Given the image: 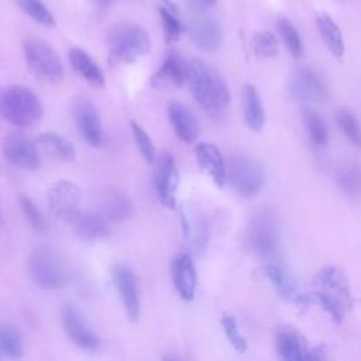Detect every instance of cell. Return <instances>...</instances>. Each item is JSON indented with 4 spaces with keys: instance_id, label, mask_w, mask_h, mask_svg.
I'll return each instance as SVG.
<instances>
[{
    "instance_id": "74e56055",
    "label": "cell",
    "mask_w": 361,
    "mask_h": 361,
    "mask_svg": "<svg viewBox=\"0 0 361 361\" xmlns=\"http://www.w3.org/2000/svg\"><path fill=\"white\" fill-rule=\"evenodd\" d=\"M251 47L258 58H274L278 54L279 42L269 31H259L252 37Z\"/></svg>"
},
{
    "instance_id": "4fadbf2b",
    "label": "cell",
    "mask_w": 361,
    "mask_h": 361,
    "mask_svg": "<svg viewBox=\"0 0 361 361\" xmlns=\"http://www.w3.org/2000/svg\"><path fill=\"white\" fill-rule=\"evenodd\" d=\"M1 152L7 162L23 169L34 171L41 164L35 141L21 133L8 134L3 141Z\"/></svg>"
},
{
    "instance_id": "d590c367",
    "label": "cell",
    "mask_w": 361,
    "mask_h": 361,
    "mask_svg": "<svg viewBox=\"0 0 361 361\" xmlns=\"http://www.w3.org/2000/svg\"><path fill=\"white\" fill-rule=\"evenodd\" d=\"M338 186L350 196H357L360 192V171L355 162L345 164L338 168L336 175Z\"/></svg>"
},
{
    "instance_id": "484cf974",
    "label": "cell",
    "mask_w": 361,
    "mask_h": 361,
    "mask_svg": "<svg viewBox=\"0 0 361 361\" xmlns=\"http://www.w3.org/2000/svg\"><path fill=\"white\" fill-rule=\"evenodd\" d=\"M69 62L73 71L82 76L89 85L94 87H103L106 83L104 75L94 59L82 48H72L69 51Z\"/></svg>"
},
{
    "instance_id": "f546056e",
    "label": "cell",
    "mask_w": 361,
    "mask_h": 361,
    "mask_svg": "<svg viewBox=\"0 0 361 361\" xmlns=\"http://www.w3.org/2000/svg\"><path fill=\"white\" fill-rule=\"evenodd\" d=\"M159 16H161L165 38L168 41H176L183 31V25L179 18V11L176 6L171 0H161Z\"/></svg>"
},
{
    "instance_id": "4dcf8cb0",
    "label": "cell",
    "mask_w": 361,
    "mask_h": 361,
    "mask_svg": "<svg viewBox=\"0 0 361 361\" xmlns=\"http://www.w3.org/2000/svg\"><path fill=\"white\" fill-rule=\"evenodd\" d=\"M0 351L10 358H21L24 354L23 336L8 323H0Z\"/></svg>"
},
{
    "instance_id": "d6986e66",
    "label": "cell",
    "mask_w": 361,
    "mask_h": 361,
    "mask_svg": "<svg viewBox=\"0 0 361 361\" xmlns=\"http://www.w3.org/2000/svg\"><path fill=\"white\" fill-rule=\"evenodd\" d=\"M166 111L176 137L186 144H192L200 133V126L196 116L178 100L169 102Z\"/></svg>"
},
{
    "instance_id": "e575fe53",
    "label": "cell",
    "mask_w": 361,
    "mask_h": 361,
    "mask_svg": "<svg viewBox=\"0 0 361 361\" xmlns=\"http://www.w3.org/2000/svg\"><path fill=\"white\" fill-rule=\"evenodd\" d=\"M303 118H305V124H306V128H307L312 142L317 147L326 145L327 138H329V131H327L326 121L323 120V117L317 111L307 109L303 114Z\"/></svg>"
},
{
    "instance_id": "30bf717a",
    "label": "cell",
    "mask_w": 361,
    "mask_h": 361,
    "mask_svg": "<svg viewBox=\"0 0 361 361\" xmlns=\"http://www.w3.org/2000/svg\"><path fill=\"white\" fill-rule=\"evenodd\" d=\"M292 97L302 103H323L329 97L324 79L310 68H299L289 78Z\"/></svg>"
},
{
    "instance_id": "603a6c76",
    "label": "cell",
    "mask_w": 361,
    "mask_h": 361,
    "mask_svg": "<svg viewBox=\"0 0 361 361\" xmlns=\"http://www.w3.org/2000/svg\"><path fill=\"white\" fill-rule=\"evenodd\" d=\"M275 348L281 358L288 361H300L306 360L309 347L296 329L290 326H282L276 330L275 334Z\"/></svg>"
},
{
    "instance_id": "836d02e7",
    "label": "cell",
    "mask_w": 361,
    "mask_h": 361,
    "mask_svg": "<svg viewBox=\"0 0 361 361\" xmlns=\"http://www.w3.org/2000/svg\"><path fill=\"white\" fill-rule=\"evenodd\" d=\"M276 28L279 32L281 39L283 41L285 47L288 48V51L295 56V58H300L303 54V45H302V39L299 32L296 31L295 25L285 17H281L276 21Z\"/></svg>"
},
{
    "instance_id": "7c38bea8",
    "label": "cell",
    "mask_w": 361,
    "mask_h": 361,
    "mask_svg": "<svg viewBox=\"0 0 361 361\" xmlns=\"http://www.w3.org/2000/svg\"><path fill=\"white\" fill-rule=\"evenodd\" d=\"M96 209L109 223H121L134 214V204L128 195L111 186H103L96 192Z\"/></svg>"
},
{
    "instance_id": "8d00e7d4",
    "label": "cell",
    "mask_w": 361,
    "mask_h": 361,
    "mask_svg": "<svg viewBox=\"0 0 361 361\" xmlns=\"http://www.w3.org/2000/svg\"><path fill=\"white\" fill-rule=\"evenodd\" d=\"M20 8L35 23L44 27H54L55 18L41 0H17Z\"/></svg>"
},
{
    "instance_id": "ab89813d",
    "label": "cell",
    "mask_w": 361,
    "mask_h": 361,
    "mask_svg": "<svg viewBox=\"0 0 361 361\" xmlns=\"http://www.w3.org/2000/svg\"><path fill=\"white\" fill-rule=\"evenodd\" d=\"M130 127H131L133 137L137 142V147H138L141 155L144 157V159L147 162L152 164L155 161V157H157V149H155V145H154L151 137L137 121H131Z\"/></svg>"
},
{
    "instance_id": "6da1fadb",
    "label": "cell",
    "mask_w": 361,
    "mask_h": 361,
    "mask_svg": "<svg viewBox=\"0 0 361 361\" xmlns=\"http://www.w3.org/2000/svg\"><path fill=\"white\" fill-rule=\"evenodd\" d=\"M190 92L202 109L210 113L226 110L231 102L224 79L204 61H186V78Z\"/></svg>"
},
{
    "instance_id": "8992f818",
    "label": "cell",
    "mask_w": 361,
    "mask_h": 361,
    "mask_svg": "<svg viewBox=\"0 0 361 361\" xmlns=\"http://www.w3.org/2000/svg\"><path fill=\"white\" fill-rule=\"evenodd\" d=\"M245 247L255 255L271 257L279 245V231L274 214L268 210L255 213L244 231Z\"/></svg>"
},
{
    "instance_id": "ac0fdd59",
    "label": "cell",
    "mask_w": 361,
    "mask_h": 361,
    "mask_svg": "<svg viewBox=\"0 0 361 361\" xmlns=\"http://www.w3.org/2000/svg\"><path fill=\"white\" fill-rule=\"evenodd\" d=\"M68 221L75 234L85 241H97L110 235V224L99 212L78 210Z\"/></svg>"
},
{
    "instance_id": "277c9868",
    "label": "cell",
    "mask_w": 361,
    "mask_h": 361,
    "mask_svg": "<svg viewBox=\"0 0 361 361\" xmlns=\"http://www.w3.org/2000/svg\"><path fill=\"white\" fill-rule=\"evenodd\" d=\"M226 180L241 196H255L264 186L265 172L258 159L245 154L233 155L226 166Z\"/></svg>"
},
{
    "instance_id": "9c48e42d",
    "label": "cell",
    "mask_w": 361,
    "mask_h": 361,
    "mask_svg": "<svg viewBox=\"0 0 361 361\" xmlns=\"http://www.w3.org/2000/svg\"><path fill=\"white\" fill-rule=\"evenodd\" d=\"M154 188L162 206L176 207V195L179 189V171L171 154L162 152L155 157Z\"/></svg>"
},
{
    "instance_id": "9a60e30c",
    "label": "cell",
    "mask_w": 361,
    "mask_h": 361,
    "mask_svg": "<svg viewBox=\"0 0 361 361\" xmlns=\"http://www.w3.org/2000/svg\"><path fill=\"white\" fill-rule=\"evenodd\" d=\"M61 322L69 340L83 350H96L100 345L97 334L89 327L83 316L73 306H65L61 312Z\"/></svg>"
},
{
    "instance_id": "ffe728a7",
    "label": "cell",
    "mask_w": 361,
    "mask_h": 361,
    "mask_svg": "<svg viewBox=\"0 0 361 361\" xmlns=\"http://www.w3.org/2000/svg\"><path fill=\"white\" fill-rule=\"evenodd\" d=\"M186 78V61L175 51H171L162 61L158 71L151 79V85L155 89L180 87Z\"/></svg>"
},
{
    "instance_id": "7402d4cb",
    "label": "cell",
    "mask_w": 361,
    "mask_h": 361,
    "mask_svg": "<svg viewBox=\"0 0 361 361\" xmlns=\"http://www.w3.org/2000/svg\"><path fill=\"white\" fill-rule=\"evenodd\" d=\"M199 166L212 178V180L223 188L226 183V162L220 149L210 142H200L195 148Z\"/></svg>"
},
{
    "instance_id": "5bb4252c",
    "label": "cell",
    "mask_w": 361,
    "mask_h": 361,
    "mask_svg": "<svg viewBox=\"0 0 361 361\" xmlns=\"http://www.w3.org/2000/svg\"><path fill=\"white\" fill-rule=\"evenodd\" d=\"M72 114L75 124L85 141L92 147H99L103 138V128L99 111L92 100L78 97L72 104Z\"/></svg>"
},
{
    "instance_id": "4316f807",
    "label": "cell",
    "mask_w": 361,
    "mask_h": 361,
    "mask_svg": "<svg viewBox=\"0 0 361 361\" xmlns=\"http://www.w3.org/2000/svg\"><path fill=\"white\" fill-rule=\"evenodd\" d=\"M35 144L39 149H42L47 155L59 159V161H65V162H71L75 159V148L73 145L61 134L55 133V131H45L41 133L37 140Z\"/></svg>"
},
{
    "instance_id": "ee69618b",
    "label": "cell",
    "mask_w": 361,
    "mask_h": 361,
    "mask_svg": "<svg viewBox=\"0 0 361 361\" xmlns=\"http://www.w3.org/2000/svg\"><path fill=\"white\" fill-rule=\"evenodd\" d=\"M0 354H1V351H0Z\"/></svg>"
},
{
    "instance_id": "8fae6325",
    "label": "cell",
    "mask_w": 361,
    "mask_h": 361,
    "mask_svg": "<svg viewBox=\"0 0 361 361\" xmlns=\"http://www.w3.org/2000/svg\"><path fill=\"white\" fill-rule=\"evenodd\" d=\"M47 200L49 212L55 217L68 221L79 210L82 192L73 182L61 179L49 186Z\"/></svg>"
},
{
    "instance_id": "83f0119b",
    "label": "cell",
    "mask_w": 361,
    "mask_h": 361,
    "mask_svg": "<svg viewBox=\"0 0 361 361\" xmlns=\"http://www.w3.org/2000/svg\"><path fill=\"white\" fill-rule=\"evenodd\" d=\"M264 274L267 279L274 285L278 295L283 299H292L295 296L296 283L292 274L279 262L271 261L265 265Z\"/></svg>"
},
{
    "instance_id": "cb8c5ba5",
    "label": "cell",
    "mask_w": 361,
    "mask_h": 361,
    "mask_svg": "<svg viewBox=\"0 0 361 361\" xmlns=\"http://www.w3.org/2000/svg\"><path fill=\"white\" fill-rule=\"evenodd\" d=\"M317 283L322 286L323 290H327L338 298H341L348 307L351 309L354 305L353 292L350 288V282L344 271L334 265H327L319 271L316 275Z\"/></svg>"
},
{
    "instance_id": "f1b7e54d",
    "label": "cell",
    "mask_w": 361,
    "mask_h": 361,
    "mask_svg": "<svg viewBox=\"0 0 361 361\" xmlns=\"http://www.w3.org/2000/svg\"><path fill=\"white\" fill-rule=\"evenodd\" d=\"M316 23H317L320 37H322L324 45L327 47V49L336 58H341L344 55V41H343V35H341L338 25L326 13L317 14Z\"/></svg>"
},
{
    "instance_id": "1f68e13d",
    "label": "cell",
    "mask_w": 361,
    "mask_h": 361,
    "mask_svg": "<svg viewBox=\"0 0 361 361\" xmlns=\"http://www.w3.org/2000/svg\"><path fill=\"white\" fill-rule=\"evenodd\" d=\"M334 118L344 137L354 145L360 144V123L355 113L347 107L340 106L334 111Z\"/></svg>"
},
{
    "instance_id": "ba28073f",
    "label": "cell",
    "mask_w": 361,
    "mask_h": 361,
    "mask_svg": "<svg viewBox=\"0 0 361 361\" xmlns=\"http://www.w3.org/2000/svg\"><path fill=\"white\" fill-rule=\"evenodd\" d=\"M190 7L193 10L188 24L190 39L202 51H216L223 41V30L220 23L207 11V6L192 3Z\"/></svg>"
},
{
    "instance_id": "e0dca14e",
    "label": "cell",
    "mask_w": 361,
    "mask_h": 361,
    "mask_svg": "<svg viewBox=\"0 0 361 361\" xmlns=\"http://www.w3.org/2000/svg\"><path fill=\"white\" fill-rule=\"evenodd\" d=\"M171 274H172V282L178 292V295L185 302H192L196 295V286H197V276L195 264L189 254L179 252L172 259L171 265Z\"/></svg>"
},
{
    "instance_id": "7bdbcfd3",
    "label": "cell",
    "mask_w": 361,
    "mask_h": 361,
    "mask_svg": "<svg viewBox=\"0 0 361 361\" xmlns=\"http://www.w3.org/2000/svg\"><path fill=\"white\" fill-rule=\"evenodd\" d=\"M97 6H109V4H111L114 0H93Z\"/></svg>"
},
{
    "instance_id": "7a4b0ae2",
    "label": "cell",
    "mask_w": 361,
    "mask_h": 361,
    "mask_svg": "<svg viewBox=\"0 0 361 361\" xmlns=\"http://www.w3.org/2000/svg\"><path fill=\"white\" fill-rule=\"evenodd\" d=\"M0 116L16 127H28L42 116V104L37 94L21 85L0 89Z\"/></svg>"
},
{
    "instance_id": "f35d334b",
    "label": "cell",
    "mask_w": 361,
    "mask_h": 361,
    "mask_svg": "<svg viewBox=\"0 0 361 361\" xmlns=\"http://www.w3.org/2000/svg\"><path fill=\"white\" fill-rule=\"evenodd\" d=\"M18 202H20V207H21L27 221L30 223V226L37 233H44L47 230V220L44 217V214L41 213V210L37 207V204L25 195H20Z\"/></svg>"
},
{
    "instance_id": "d4e9b609",
    "label": "cell",
    "mask_w": 361,
    "mask_h": 361,
    "mask_svg": "<svg viewBox=\"0 0 361 361\" xmlns=\"http://www.w3.org/2000/svg\"><path fill=\"white\" fill-rule=\"evenodd\" d=\"M241 102L247 127L255 133H259L265 124V110L261 96L254 85H244L241 92Z\"/></svg>"
},
{
    "instance_id": "44dd1931",
    "label": "cell",
    "mask_w": 361,
    "mask_h": 361,
    "mask_svg": "<svg viewBox=\"0 0 361 361\" xmlns=\"http://www.w3.org/2000/svg\"><path fill=\"white\" fill-rule=\"evenodd\" d=\"M185 238L193 251L199 252L206 247L209 238V224L203 213L196 207H183L180 213Z\"/></svg>"
},
{
    "instance_id": "2e32d148",
    "label": "cell",
    "mask_w": 361,
    "mask_h": 361,
    "mask_svg": "<svg viewBox=\"0 0 361 361\" xmlns=\"http://www.w3.org/2000/svg\"><path fill=\"white\" fill-rule=\"evenodd\" d=\"M114 285L117 288L118 296L121 299L123 307L127 313L130 322H137L140 317L141 303H140V290L134 274L124 265H117L113 272Z\"/></svg>"
},
{
    "instance_id": "52a82bcc",
    "label": "cell",
    "mask_w": 361,
    "mask_h": 361,
    "mask_svg": "<svg viewBox=\"0 0 361 361\" xmlns=\"http://www.w3.org/2000/svg\"><path fill=\"white\" fill-rule=\"evenodd\" d=\"M24 56L28 69L39 79L56 83L63 76L62 62L55 49L47 42L31 38L24 44Z\"/></svg>"
},
{
    "instance_id": "60d3db41",
    "label": "cell",
    "mask_w": 361,
    "mask_h": 361,
    "mask_svg": "<svg viewBox=\"0 0 361 361\" xmlns=\"http://www.w3.org/2000/svg\"><path fill=\"white\" fill-rule=\"evenodd\" d=\"M221 327H223V331L227 336L230 344L233 345V348L238 353H245L247 341H245L235 319L231 314H224L221 317Z\"/></svg>"
},
{
    "instance_id": "5b68a950",
    "label": "cell",
    "mask_w": 361,
    "mask_h": 361,
    "mask_svg": "<svg viewBox=\"0 0 361 361\" xmlns=\"http://www.w3.org/2000/svg\"><path fill=\"white\" fill-rule=\"evenodd\" d=\"M32 281L44 289H61L68 282V269L62 258L52 248H37L28 261Z\"/></svg>"
},
{
    "instance_id": "d6a6232c",
    "label": "cell",
    "mask_w": 361,
    "mask_h": 361,
    "mask_svg": "<svg viewBox=\"0 0 361 361\" xmlns=\"http://www.w3.org/2000/svg\"><path fill=\"white\" fill-rule=\"evenodd\" d=\"M313 298L320 305V307L326 313L330 314V317L333 319L334 323H337V324L343 323V320L345 317V313L350 307L341 298H338V296H336V295H333L327 290H323V289L320 292H317Z\"/></svg>"
},
{
    "instance_id": "3957f363",
    "label": "cell",
    "mask_w": 361,
    "mask_h": 361,
    "mask_svg": "<svg viewBox=\"0 0 361 361\" xmlns=\"http://www.w3.org/2000/svg\"><path fill=\"white\" fill-rule=\"evenodd\" d=\"M151 48L148 31L137 24H120L109 34V65L130 63L147 54Z\"/></svg>"
},
{
    "instance_id": "b9f144b4",
    "label": "cell",
    "mask_w": 361,
    "mask_h": 361,
    "mask_svg": "<svg viewBox=\"0 0 361 361\" xmlns=\"http://www.w3.org/2000/svg\"><path fill=\"white\" fill-rule=\"evenodd\" d=\"M192 3H197V4H203V6L210 7L212 4L216 3V0H192Z\"/></svg>"
}]
</instances>
